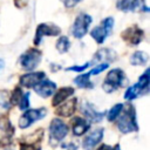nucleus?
<instances>
[{"label":"nucleus","mask_w":150,"mask_h":150,"mask_svg":"<svg viewBox=\"0 0 150 150\" xmlns=\"http://www.w3.org/2000/svg\"><path fill=\"white\" fill-rule=\"evenodd\" d=\"M124 84H125V75L123 70L120 68H115L107 74L102 88L105 93H112L120 87H123Z\"/></svg>","instance_id":"obj_2"},{"label":"nucleus","mask_w":150,"mask_h":150,"mask_svg":"<svg viewBox=\"0 0 150 150\" xmlns=\"http://www.w3.org/2000/svg\"><path fill=\"white\" fill-rule=\"evenodd\" d=\"M63 4H64V6L66 7H68V8H70V7H74V6H76L80 1H82V0H61Z\"/></svg>","instance_id":"obj_32"},{"label":"nucleus","mask_w":150,"mask_h":150,"mask_svg":"<svg viewBox=\"0 0 150 150\" xmlns=\"http://www.w3.org/2000/svg\"><path fill=\"white\" fill-rule=\"evenodd\" d=\"M117 129L123 134H129L138 130V124L136 120V110L131 104H123V109L118 115Z\"/></svg>","instance_id":"obj_1"},{"label":"nucleus","mask_w":150,"mask_h":150,"mask_svg":"<svg viewBox=\"0 0 150 150\" xmlns=\"http://www.w3.org/2000/svg\"><path fill=\"white\" fill-rule=\"evenodd\" d=\"M148 54L143 50H137L130 56V63L134 66H144L148 62Z\"/></svg>","instance_id":"obj_19"},{"label":"nucleus","mask_w":150,"mask_h":150,"mask_svg":"<svg viewBox=\"0 0 150 150\" xmlns=\"http://www.w3.org/2000/svg\"><path fill=\"white\" fill-rule=\"evenodd\" d=\"M71 129L75 136H82L89 130V123L86 118L76 116L71 120Z\"/></svg>","instance_id":"obj_16"},{"label":"nucleus","mask_w":150,"mask_h":150,"mask_svg":"<svg viewBox=\"0 0 150 150\" xmlns=\"http://www.w3.org/2000/svg\"><path fill=\"white\" fill-rule=\"evenodd\" d=\"M22 97V90L19 87H15L14 90L9 94V104L11 105H18L20 100Z\"/></svg>","instance_id":"obj_25"},{"label":"nucleus","mask_w":150,"mask_h":150,"mask_svg":"<svg viewBox=\"0 0 150 150\" xmlns=\"http://www.w3.org/2000/svg\"><path fill=\"white\" fill-rule=\"evenodd\" d=\"M76 104H77L76 97L66 100L64 102H62L61 104H59L56 107L55 114L60 117H70L74 115V112L76 110Z\"/></svg>","instance_id":"obj_12"},{"label":"nucleus","mask_w":150,"mask_h":150,"mask_svg":"<svg viewBox=\"0 0 150 150\" xmlns=\"http://www.w3.org/2000/svg\"><path fill=\"white\" fill-rule=\"evenodd\" d=\"M103 134H104V130L102 128L100 129H96L94 130L93 132H90L82 142V146L84 150H94V148L102 141L103 138Z\"/></svg>","instance_id":"obj_13"},{"label":"nucleus","mask_w":150,"mask_h":150,"mask_svg":"<svg viewBox=\"0 0 150 150\" xmlns=\"http://www.w3.org/2000/svg\"><path fill=\"white\" fill-rule=\"evenodd\" d=\"M35 93L39 95V96H41V97H43V98H47V97H49V96H52L54 93H55V90H56V84L53 82V81H50V80H43V81H41L35 88Z\"/></svg>","instance_id":"obj_15"},{"label":"nucleus","mask_w":150,"mask_h":150,"mask_svg":"<svg viewBox=\"0 0 150 150\" xmlns=\"http://www.w3.org/2000/svg\"><path fill=\"white\" fill-rule=\"evenodd\" d=\"M57 52L60 54H63V53H67L69 47H70V41L67 36H60L59 40L56 41V45H55Z\"/></svg>","instance_id":"obj_23"},{"label":"nucleus","mask_w":150,"mask_h":150,"mask_svg":"<svg viewBox=\"0 0 150 150\" xmlns=\"http://www.w3.org/2000/svg\"><path fill=\"white\" fill-rule=\"evenodd\" d=\"M94 57H95V60H97V61H104V63H109L110 61L114 62V61L116 60L117 55H116L115 50L109 49V48H104V49L97 50V53H96V55H95Z\"/></svg>","instance_id":"obj_18"},{"label":"nucleus","mask_w":150,"mask_h":150,"mask_svg":"<svg viewBox=\"0 0 150 150\" xmlns=\"http://www.w3.org/2000/svg\"><path fill=\"white\" fill-rule=\"evenodd\" d=\"M20 150H39V145L36 146V143H21Z\"/></svg>","instance_id":"obj_30"},{"label":"nucleus","mask_w":150,"mask_h":150,"mask_svg":"<svg viewBox=\"0 0 150 150\" xmlns=\"http://www.w3.org/2000/svg\"><path fill=\"white\" fill-rule=\"evenodd\" d=\"M61 33V29L59 26L53 25V23H40L36 27L35 30V36H34V43L35 45H40L41 40L43 36H56Z\"/></svg>","instance_id":"obj_9"},{"label":"nucleus","mask_w":150,"mask_h":150,"mask_svg":"<svg viewBox=\"0 0 150 150\" xmlns=\"http://www.w3.org/2000/svg\"><path fill=\"white\" fill-rule=\"evenodd\" d=\"M109 67V63H104V62H102L101 64H98V66H96L89 74H93V75H97V74H100L101 71H103L104 69H107Z\"/></svg>","instance_id":"obj_28"},{"label":"nucleus","mask_w":150,"mask_h":150,"mask_svg":"<svg viewBox=\"0 0 150 150\" xmlns=\"http://www.w3.org/2000/svg\"><path fill=\"white\" fill-rule=\"evenodd\" d=\"M149 83H150V69H146L139 76L138 82H137V86L139 87L142 95H144V94H146L149 91Z\"/></svg>","instance_id":"obj_20"},{"label":"nucleus","mask_w":150,"mask_h":150,"mask_svg":"<svg viewBox=\"0 0 150 150\" xmlns=\"http://www.w3.org/2000/svg\"><path fill=\"white\" fill-rule=\"evenodd\" d=\"M121 38L129 45L131 46H137L138 43H141V41L144 38V32L142 28H139L137 25H132L128 28H125L122 34Z\"/></svg>","instance_id":"obj_8"},{"label":"nucleus","mask_w":150,"mask_h":150,"mask_svg":"<svg viewBox=\"0 0 150 150\" xmlns=\"http://www.w3.org/2000/svg\"><path fill=\"white\" fill-rule=\"evenodd\" d=\"M68 134L67 124L60 120L54 118L49 124V144L52 146H56Z\"/></svg>","instance_id":"obj_3"},{"label":"nucleus","mask_w":150,"mask_h":150,"mask_svg":"<svg viewBox=\"0 0 150 150\" xmlns=\"http://www.w3.org/2000/svg\"><path fill=\"white\" fill-rule=\"evenodd\" d=\"M47 114V109L46 108H39V109H27L22 116L19 118V128L21 129H26L29 125H32L34 122L43 118Z\"/></svg>","instance_id":"obj_6"},{"label":"nucleus","mask_w":150,"mask_h":150,"mask_svg":"<svg viewBox=\"0 0 150 150\" xmlns=\"http://www.w3.org/2000/svg\"><path fill=\"white\" fill-rule=\"evenodd\" d=\"M89 76L90 74L87 73V74H81L79 75L77 77L74 79V83L80 87V88H83V89H91L94 87V84L91 83V81L89 80Z\"/></svg>","instance_id":"obj_21"},{"label":"nucleus","mask_w":150,"mask_h":150,"mask_svg":"<svg viewBox=\"0 0 150 150\" xmlns=\"http://www.w3.org/2000/svg\"><path fill=\"white\" fill-rule=\"evenodd\" d=\"M138 95H142V93H141V89H139V87L137 86V83H135L134 86H131V87H129V88L127 89V91H125V94H124V98L128 100V101H130V100L136 98Z\"/></svg>","instance_id":"obj_24"},{"label":"nucleus","mask_w":150,"mask_h":150,"mask_svg":"<svg viewBox=\"0 0 150 150\" xmlns=\"http://www.w3.org/2000/svg\"><path fill=\"white\" fill-rule=\"evenodd\" d=\"M45 79L46 74L43 71H30L20 76V84L25 88H35Z\"/></svg>","instance_id":"obj_10"},{"label":"nucleus","mask_w":150,"mask_h":150,"mask_svg":"<svg viewBox=\"0 0 150 150\" xmlns=\"http://www.w3.org/2000/svg\"><path fill=\"white\" fill-rule=\"evenodd\" d=\"M27 2H28V0H14V4H15V6H16L18 8L25 7V6L27 5Z\"/></svg>","instance_id":"obj_33"},{"label":"nucleus","mask_w":150,"mask_h":150,"mask_svg":"<svg viewBox=\"0 0 150 150\" xmlns=\"http://www.w3.org/2000/svg\"><path fill=\"white\" fill-rule=\"evenodd\" d=\"M9 93L7 90H0V116L9 109Z\"/></svg>","instance_id":"obj_22"},{"label":"nucleus","mask_w":150,"mask_h":150,"mask_svg":"<svg viewBox=\"0 0 150 150\" xmlns=\"http://www.w3.org/2000/svg\"><path fill=\"white\" fill-rule=\"evenodd\" d=\"M97 150H121V149H120V145L118 144H116L115 146H110L108 144H102V145L98 146Z\"/></svg>","instance_id":"obj_31"},{"label":"nucleus","mask_w":150,"mask_h":150,"mask_svg":"<svg viewBox=\"0 0 150 150\" xmlns=\"http://www.w3.org/2000/svg\"><path fill=\"white\" fill-rule=\"evenodd\" d=\"M112 28H114V19L109 16V18H105V19L101 22L100 26H96V27L91 30L90 35H91V38L96 41V43L101 45V43L104 42V40H105L107 36L110 34V32L112 30Z\"/></svg>","instance_id":"obj_5"},{"label":"nucleus","mask_w":150,"mask_h":150,"mask_svg":"<svg viewBox=\"0 0 150 150\" xmlns=\"http://www.w3.org/2000/svg\"><path fill=\"white\" fill-rule=\"evenodd\" d=\"M4 67H5V62H4V60L0 59V71L4 69Z\"/></svg>","instance_id":"obj_35"},{"label":"nucleus","mask_w":150,"mask_h":150,"mask_svg":"<svg viewBox=\"0 0 150 150\" xmlns=\"http://www.w3.org/2000/svg\"><path fill=\"white\" fill-rule=\"evenodd\" d=\"M89 62H87V63H84V64H82V66H71V67H68L66 70L67 71H82V70H86L88 67H89Z\"/></svg>","instance_id":"obj_29"},{"label":"nucleus","mask_w":150,"mask_h":150,"mask_svg":"<svg viewBox=\"0 0 150 150\" xmlns=\"http://www.w3.org/2000/svg\"><path fill=\"white\" fill-rule=\"evenodd\" d=\"M19 104H20L21 110H27L29 108V93H26L25 95H22Z\"/></svg>","instance_id":"obj_27"},{"label":"nucleus","mask_w":150,"mask_h":150,"mask_svg":"<svg viewBox=\"0 0 150 150\" xmlns=\"http://www.w3.org/2000/svg\"><path fill=\"white\" fill-rule=\"evenodd\" d=\"M81 111L84 115L86 120H88L89 122H94L97 123L100 121L103 120L105 111H97L96 109H94V105L89 102H83L81 105Z\"/></svg>","instance_id":"obj_11"},{"label":"nucleus","mask_w":150,"mask_h":150,"mask_svg":"<svg viewBox=\"0 0 150 150\" xmlns=\"http://www.w3.org/2000/svg\"><path fill=\"white\" fill-rule=\"evenodd\" d=\"M7 150H9V149H7Z\"/></svg>","instance_id":"obj_36"},{"label":"nucleus","mask_w":150,"mask_h":150,"mask_svg":"<svg viewBox=\"0 0 150 150\" xmlns=\"http://www.w3.org/2000/svg\"><path fill=\"white\" fill-rule=\"evenodd\" d=\"M62 148L63 149H69V150H76L77 149V146L76 145H74V144H62Z\"/></svg>","instance_id":"obj_34"},{"label":"nucleus","mask_w":150,"mask_h":150,"mask_svg":"<svg viewBox=\"0 0 150 150\" xmlns=\"http://www.w3.org/2000/svg\"><path fill=\"white\" fill-rule=\"evenodd\" d=\"M41 57H42V53L38 48H29L20 56L19 61L25 70H34L39 66Z\"/></svg>","instance_id":"obj_4"},{"label":"nucleus","mask_w":150,"mask_h":150,"mask_svg":"<svg viewBox=\"0 0 150 150\" xmlns=\"http://www.w3.org/2000/svg\"><path fill=\"white\" fill-rule=\"evenodd\" d=\"M74 93H75V89L71 88V87H62V88H60L55 93V95L53 97V101H52V104L54 107H57L59 104L64 102L69 96H71Z\"/></svg>","instance_id":"obj_17"},{"label":"nucleus","mask_w":150,"mask_h":150,"mask_svg":"<svg viewBox=\"0 0 150 150\" xmlns=\"http://www.w3.org/2000/svg\"><path fill=\"white\" fill-rule=\"evenodd\" d=\"M91 16L86 14V13H82V14H79L71 26V35L76 39H81L83 38L87 32H88V28L91 23Z\"/></svg>","instance_id":"obj_7"},{"label":"nucleus","mask_w":150,"mask_h":150,"mask_svg":"<svg viewBox=\"0 0 150 150\" xmlns=\"http://www.w3.org/2000/svg\"><path fill=\"white\" fill-rule=\"evenodd\" d=\"M116 7L122 12H135L137 9H142L144 7V2L143 0H117ZM144 9L148 11L146 7H144Z\"/></svg>","instance_id":"obj_14"},{"label":"nucleus","mask_w":150,"mask_h":150,"mask_svg":"<svg viewBox=\"0 0 150 150\" xmlns=\"http://www.w3.org/2000/svg\"><path fill=\"white\" fill-rule=\"evenodd\" d=\"M122 109H123V104H122V103L115 104V105L109 110V112H108V116H107V117H108V121H109V122L115 121V120L118 117V115L121 114Z\"/></svg>","instance_id":"obj_26"}]
</instances>
